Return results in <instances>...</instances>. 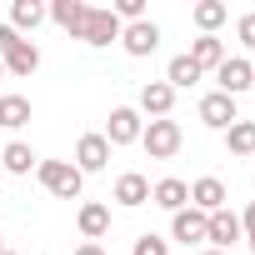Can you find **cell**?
<instances>
[{
	"instance_id": "6da1fadb",
	"label": "cell",
	"mask_w": 255,
	"mask_h": 255,
	"mask_svg": "<svg viewBox=\"0 0 255 255\" xmlns=\"http://www.w3.org/2000/svg\"><path fill=\"white\" fill-rule=\"evenodd\" d=\"M0 65H5V75L30 80V75L40 70V45L25 40V35H15L10 25H0Z\"/></svg>"
},
{
	"instance_id": "7a4b0ae2",
	"label": "cell",
	"mask_w": 255,
	"mask_h": 255,
	"mask_svg": "<svg viewBox=\"0 0 255 255\" xmlns=\"http://www.w3.org/2000/svg\"><path fill=\"white\" fill-rule=\"evenodd\" d=\"M140 145H145V155L150 160H175L180 155V145H185V130H180V120H150L145 130H140Z\"/></svg>"
},
{
	"instance_id": "3957f363",
	"label": "cell",
	"mask_w": 255,
	"mask_h": 255,
	"mask_svg": "<svg viewBox=\"0 0 255 255\" xmlns=\"http://www.w3.org/2000/svg\"><path fill=\"white\" fill-rule=\"evenodd\" d=\"M35 180H40L55 200H80V185H85V175H80L70 160H40V165H35Z\"/></svg>"
},
{
	"instance_id": "277c9868",
	"label": "cell",
	"mask_w": 255,
	"mask_h": 255,
	"mask_svg": "<svg viewBox=\"0 0 255 255\" xmlns=\"http://www.w3.org/2000/svg\"><path fill=\"white\" fill-rule=\"evenodd\" d=\"M250 85H255V60H245V55H225V60L215 65V90H220V95L240 100Z\"/></svg>"
},
{
	"instance_id": "5b68a950",
	"label": "cell",
	"mask_w": 255,
	"mask_h": 255,
	"mask_svg": "<svg viewBox=\"0 0 255 255\" xmlns=\"http://www.w3.org/2000/svg\"><path fill=\"white\" fill-rule=\"evenodd\" d=\"M140 130H145L140 110H135V105H115L100 135H105V140H110V150H115V145H135V140H140Z\"/></svg>"
},
{
	"instance_id": "8992f818",
	"label": "cell",
	"mask_w": 255,
	"mask_h": 255,
	"mask_svg": "<svg viewBox=\"0 0 255 255\" xmlns=\"http://www.w3.org/2000/svg\"><path fill=\"white\" fill-rule=\"evenodd\" d=\"M120 50H125V55H135V60L155 55V50H160V25H155L150 15L135 20V25H120Z\"/></svg>"
},
{
	"instance_id": "52a82bcc",
	"label": "cell",
	"mask_w": 255,
	"mask_h": 255,
	"mask_svg": "<svg viewBox=\"0 0 255 255\" xmlns=\"http://www.w3.org/2000/svg\"><path fill=\"white\" fill-rule=\"evenodd\" d=\"M80 175H100L105 165H110V140L100 135V130H90V135H80L75 140V160H70Z\"/></svg>"
},
{
	"instance_id": "ba28073f",
	"label": "cell",
	"mask_w": 255,
	"mask_h": 255,
	"mask_svg": "<svg viewBox=\"0 0 255 255\" xmlns=\"http://www.w3.org/2000/svg\"><path fill=\"white\" fill-rule=\"evenodd\" d=\"M80 40L95 45V50H105L110 40H120V20L110 15V5H90V15H85V25H80Z\"/></svg>"
},
{
	"instance_id": "9c48e42d",
	"label": "cell",
	"mask_w": 255,
	"mask_h": 255,
	"mask_svg": "<svg viewBox=\"0 0 255 255\" xmlns=\"http://www.w3.org/2000/svg\"><path fill=\"white\" fill-rule=\"evenodd\" d=\"M235 240H245V230H240V215L225 205V210H215V215L205 220V245L230 255V245H235Z\"/></svg>"
},
{
	"instance_id": "30bf717a",
	"label": "cell",
	"mask_w": 255,
	"mask_h": 255,
	"mask_svg": "<svg viewBox=\"0 0 255 255\" xmlns=\"http://www.w3.org/2000/svg\"><path fill=\"white\" fill-rule=\"evenodd\" d=\"M110 200H115L120 210H140V205L150 200V180H145L140 170H125V175H115V185H110Z\"/></svg>"
},
{
	"instance_id": "8fae6325",
	"label": "cell",
	"mask_w": 255,
	"mask_h": 255,
	"mask_svg": "<svg viewBox=\"0 0 255 255\" xmlns=\"http://www.w3.org/2000/svg\"><path fill=\"white\" fill-rule=\"evenodd\" d=\"M85 15H90V5H85V0H50V5H45V20H50V25H60L65 35H75V40H80Z\"/></svg>"
},
{
	"instance_id": "7c38bea8",
	"label": "cell",
	"mask_w": 255,
	"mask_h": 255,
	"mask_svg": "<svg viewBox=\"0 0 255 255\" xmlns=\"http://www.w3.org/2000/svg\"><path fill=\"white\" fill-rule=\"evenodd\" d=\"M240 115H235V100L230 95H220V90H210V95H200V125H210V130H230Z\"/></svg>"
},
{
	"instance_id": "4fadbf2b",
	"label": "cell",
	"mask_w": 255,
	"mask_h": 255,
	"mask_svg": "<svg viewBox=\"0 0 255 255\" xmlns=\"http://www.w3.org/2000/svg\"><path fill=\"white\" fill-rule=\"evenodd\" d=\"M140 115H150V120H165L170 110H175V90L165 85V80H145L140 85V105H135Z\"/></svg>"
},
{
	"instance_id": "5bb4252c",
	"label": "cell",
	"mask_w": 255,
	"mask_h": 255,
	"mask_svg": "<svg viewBox=\"0 0 255 255\" xmlns=\"http://www.w3.org/2000/svg\"><path fill=\"white\" fill-rule=\"evenodd\" d=\"M225 200H230V190H225V180H215V175H200V180L190 185V205H195L200 215L225 210Z\"/></svg>"
},
{
	"instance_id": "9a60e30c",
	"label": "cell",
	"mask_w": 255,
	"mask_h": 255,
	"mask_svg": "<svg viewBox=\"0 0 255 255\" xmlns=\"http://www.w3.org/2000/svg\"><path fill=\"white\" fill-rule=\"evenodd\" d=\"M205 220H210V215H200L195 205L175 210V215H170V240H180V245H205Z\"/></svg>"
},
{
	"instance_id": "2e32d148",
	"label": "cell",
	"mask_w": 255,
	"mask_h": 255,
	"mask_svg": "<svg viewBox=\"0 0 255 255\" xmlns=\"http://www.w3.org/2000/svg\"><path fill=\"white\" fill-rule=\"evenodd\" d=\"M150 205H160V210H170V215H175V210H185V205H190V185H185L180 175H165V180H155V185H150Z\"/></svg>"
},
{
	"instance_id": "e0dca14e",
	"label": "cell",
	"mask_w": 255,
	"mask_h": 255,
	"mask_svg": "<svg viewBox=\"0 0 255 255\" xmlns=\"http://www.w3.org/2000/svg\"><path fill=\"white\" fill-rule=\"evenodd\" d=\"M75 225H80V235H85V240H95V245H100V235L110 230V205H100V200H85V205L75 210Z\"/></svg>"
},
{
	"instance_id": "ac0fdd59",
	"label": "cell",
	"mask_w": 255,
	"mask_h": 255,
	"mask_svg": "<svg viewBox=\"0 0 255 255\" xmlns=\"http://www.w3.org/2000/svg\"><path fill=\"white\" fill-rule=\"evenodd\" d=\"M40 165V155L25 145V140H10L5 150H0V170H5V175H30Z\"/></svg>"
},
{
	"instance_id": "d6986e66",
	"label": "cell",
	"mask_w": 255,
	"mask_h": 255,
	"mask_svg": "<svg viewBox=\"0 0 255 255\" xmlns=\"http://www.w3.org/2000/svg\"><path fill=\"white\" fill-rule=\"evenodd\" d=\"M185 55H190V60H195L200 70H210V75H215V65L225 60V40H220V35H195Z\"/></svg>"
},
{
	"instance_id": "ffe728a7",
	"label": "cell",
	"mask_w": 255,
	"mask_h": 255,
	"mask_svg": "<svg viewBox=\"0 0 255 255\" xmlns=\"http://www.w3.org/2000/svg\"><path fill=\"white\" fill-rule=\"evenodd\" d=\"M15 35H30L35 25H45V5H40V0H15V5H10V20H5Z\"/></svg>"
},
{
	"instance_id": "44dd1931",
	"label": "cell",
	"mask_w": 255,
	"mask_h": 255,
	"mask_svg": "<svg viewBox=\"0 0 255 255\" xmlns=\"http://www.w3.org/2000/svg\"><path fill=\"white\" fill-rule=\"evenodd\" d=\"M190 20H195L200 35H215V30L230 20V5H225V0H200V5L190 10Z\"/></svg>"
},
{
	"instance_id": "7402d4cb",
	"label": "cell",
	"mask_w": 255,
	"mask_h": 255,
	"mask_svg": "<svg viewBox=\"0 0 255 255\" xmlns=\"http://www.w3.org/2000/svg\"><path fill=\"white\" fill-rule=\"evenodd\" d=\"M200 75H205V70H200L190 55H170V65H165V85H170V90H190Z\"/></svg>"
},
{
	"instance_id": "603a6c76",
	"label": "cell",
	"mask_w": 255,
	"mask_h": 255,
	"mask_svg": "<svg viewBox=\"0 0 255 255\" xmlns=\"http://www.w3.org/2000/svg\"><path fill=\"white\" fill-rule=\"evenodd\" d=\"M220 135H225L230 155H255V120H235L230 130H220Z\"/></svg>"
},
{
	"instance_id": "cb8c5ba5",
	"label": "cell",
	"mask_w": 255,
	"mask_h": 255,
	"mask_svg": "<svg viewBox=\"0 0 255 255\" xmlns=\"http://www.w3.org/2000/svg\"><path fill=\"white\" fill-rule=\"evenodd\" d=\"M0 125H5V130L30 125V100L25 95H0Z\"/></svg>"
},
{
	"instance_id": "d4e9b609",
	"label": "cell",
	"mask_w": 255,
	"mask_h": 255,
	"mask_svg": "<svg viewBox=\"0 0 255 255\" xmlns=\"http://www.w3.org/2000/svg\"><path fill=\"white\" fill-rule=\"evenodd\" d=\"M130 255H170V240H160L155 230H145V235H135Z\"/></svg>"
},
{
	"instance_id": "484cf974",
	"label": "cell",
	"mask_w": 255,
	"mask_h": 255,
	"mask_svg": "<svg viewBox=\"0 0 255 255\" xmlns=\"http://www.w3.org/2000/svg\"><path fill=\"white\" fill-rule=\"evenodd\" d=\"M235 40H240L245 50H255V10H245V15L235 20Z\"/></svg>"
},
{
	"instance_id": "4316f807",
	"label": "cell",
	"mask_w": 255,
	"mask_h": 255,
	"mask_svg": "<svg viewBox=\"0 0 255 255\" xmlns=\"http://www.w3.org/2000/svg\"><path fill=\"white\" fill-rule=\"evenodd\" d=\"M240 230H245V240H255V200L240 210Z\"/></svg>"
},
{
	"instance_id": "83f0119b",
	"label": "cell",
	"mask_w": 255,
	"mask_h": 255,
	"mask_svg": "<svg viewBox=\"0 0 255 255\" xmlns=\"http://www.w3.org/2000/svg\"><path fill=\"white\" fill-rule=\"evenodd\" d=\"M75 255H105V245H95V240H85V245H75Z\"/></svg>"
},
{
	"instance_id": "f1b7e54d",
	"label": "cell",
	"mask_w": 255,
	"mask_h": 255,
	"mask_svg": "<svg viewBox=\"0 0 255 255\" xmlns=\"http://www.w3.org/2000/svg\"><path fill=\"white\" fill-rule=\"evenodd\" d=\"M200 255H225V250H210V245H205V250H200Z\"/></svg>"
},
{
	"instance_id": "f546056e",
	"label": "cell",
	"mask_w": 255,
	"mask_h": 255,
	"mask_svg": "<svg viewBox=\"0 0 255 255\" xmlns=\"http://www.w3.org/2000/svg\"><path fill=\"white\" fill-rule=\"evenodd\" d=\"M0 255H20V250H0Z\"/></svg>"
},
{
	"instance_id": "4dcf8cb0",
	"label": "cell",
	"mask_w": 255,
	"mask_h": 255,
	"mask_svg": "<svg viewBox=\"0 0 255 255\" xmlns=\"http://www.w3.org/2000/svg\"><path fill=\"white\" fill-rule=\"evenodd\" d=\"M0 250H5V235H0Z\"/></svg>"
},
{
	"instance_id": "1f68e13d",
	"label": "cell",
	"mask_w": 255,
	"mask_h": 255,
	"mask_svg": "<svg viewBox=\"0 0 255 255\" xmlns=\"http://www.w3.org/2000/svg\"><path fill=\"white\" fill-rule=\"evenodd\" d=\"M0 80H5V65H0Z\"/></svg>"
},
{
	"instance_id": "d6a6232c",
	"label": "cell",
	"mask_w": 255,
	"mask_h": 255,
	"mask_svg": "<svg viewBox=\"0 0 255 255\" xmlns=\"http://www.w3.org/2000/svg\"><path fill=\"white\" fill-rule=\"evenodd\" d=\"M0 180H5V170H0Z\"/></svg>"
},
{
	"instance_id": "836d02e7",
	"label": "cell",
	"mask_w": 255,
	"mask_h": 255,
	"mask_svg": "<svg viewBox=\"0 0 255 255\" xmlns=\"http://www.w3.org/2000/svg\"><path fill=\"white\" fill-rule=\"evenodd\" d=\"M250 250H255V240H250Z\"/></svg>"
},
{
	"instance_id": "e575fe53",
	"label": "cell",
	"mask_w": 255,
	"mask_h": 255,
	"mask_svg": "<svg viewBox=\"0 0 255 255\" xmlns=\"http://www.w3.org/2000/svg\"><path fill=\"white\" fill-rule=\"evenodd\" d=\"M250 160H255V155H250Z\"/></svg>"
}]
</instances>
